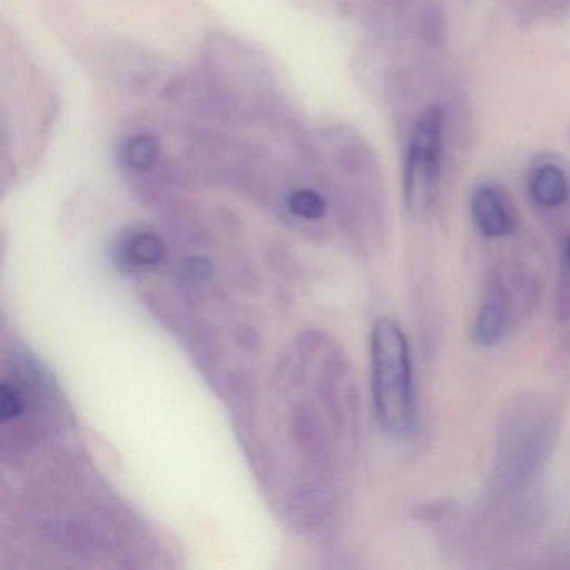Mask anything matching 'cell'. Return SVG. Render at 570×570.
Wrapping results in <instances>:
<instances>
[{
    "label": "cell",
    "mask_w": 570,
    "mask_h": 570,
    "mask_svg": "<svg viewBox=\"0 0 570 570\" xmlns=\"http://www.w3.org/2000/svg\"><path fill=\"white\" fill-rule=\"evenodd\" d=\"M115 255L116 263L126 272H146L161 265L166 246L156 233L138 229L118 243Z\"/></svg>",
    "instance_id": "cell-7"
},
{
    "label": "cell",
    "mask_w": 570,
    "mask_h": 570,
    "mask_svg": "<svg viewBox=\"0 0 570 570\" xmlns=\"http://www.w3.org/2000/svg\"><path fill=\"white\" fill-rule=\"evenodd\" d=\"M289 213L296 218L306 219V222H316L325 216L328 205L325 198L315 189L298 188L289 193L286 199Z\"/></svg>",
    "instance_id": "cell-10"
},
{
    "label": "cell",
    "mask_w": 570,
    "mask_h": 570,
    "mask_svg": "<svg viewBox=\"0 0 570 570\" xmlns=\"http://www.w3.org/2000/svg\"><path fill=\"white\" fill-rule=\"evenodd\" d=\"M509 303L502 283L493 279L490 288L487 289L485 298L476 313L475 325H473V340L476 345L483 348L499 345L509 330Z\"/></svg>",
    "instance_id": "cell-6"
},
{
    "label": "cell",
    "mask_w": 570,
    "mask_h": 570,
    "mask_svg": "<svg viewBox=\"0 0 570 570\" xmlns=\"http://www.w3.org/2000/svg\"><path fill=\"white\" fill-rule=\"evenodd\" d=\"M543 445V416L529 406L517 409L500 426L495 459V480L500 489H513L525 482L539 465Z\"/></svg>",
    "instance_id": "cell-4"
},
{
    "label": "cell",
    "mask_w": 570,
    "mask_h": 570,
    "mask_svg": "<svg viewBox=\"0 0 570 570\" xmlns=\"http://www.w3.org/2000/svg\"><path fill=\"white\" fill-rule=\"evenodd\" d=\"M530 193L543 208H557L569 198V183L566 173L556 165H543L530 179Z\"/></svg>",
    "instance_id": "cell-9"
},
{
    "label": "cell",
    "mask_w": 570,
    "mask_h": 570,
    "mask_svg": "<svg viewBox=\"0 0 570 570\" xmlns=\"http://www.w3.org/2000/svg\"><path fill=\"white\" fill-rule=\"evenodd\" d=\"M370 370L376 420L386 435L410 440L419 432L412 356L399 323L380 318L370 338Z\"/></svg>",
    "instance_id": "cell-2"
},
{
    "label": "cell",
    "mask_w": 570,
    "mask_h": 570,
    "mask_svg": "<svg viewBox=\"0 0 570 570\" xmlns=\"http://www.w3.org/2000/svg\"><path fill=\"white\" fill-rule=\"evenodd\" d=\"M22 413V400L14 389L4 383L0 390V416L4 422L18 419Z\"/></svg>",
    "instance_id": "cell-11"
},
{
    "label": "cell",
    "mask_w": 570,
    "mask_h": 570,
    "mask_svg": "<svg viewBox=\"0 0 570 570\" xmlns=\"http://www.w3.org/2000/svg\"><path fill=\"white\" fill-rule=\"evenodd\" d=\"M443 128L445 115L442 109L430 108L420 116L410 138L403 193L406 206L415 215L425 213L435 196L442 161Z\"/></svg>",
    "instance_id": "cell-3"
},
{
    "label": "cell",
    "mask_w": 570,
    "mask_h": 570,
    "mask_svg": "<svg viewBox=\"0 0 570 570\" xmlns=\"http://www.w3.org/2000/svg\"><path fill=\"white\" fill-rule=\"evenodd\" d=\"M563 269L570 272V236L566 239V245H563Z\"/></svg>",
    "instance_id": "cell-12"
},
{
    "label": "cell",
    "mask_w": 570,
    "mask_h": 570,
    "mask_svg": "<svg viewBox=\"0 0 570 570\" xmlns=\"http://www.w3.org/2000/svg\"><path fill=\"white\" fill-rule=\"evenodd\" d=\"M472 215L476 228L487 238H503L515 229L509 202L495 186L483 185L473 191Z\"/></svg>",
    "instance_id": "cell-5"
},
{
    "label": "cell",
    "mask_w": 570,
    "mask_h": 570,
    "mask_svg": "<svg viewBox=\"0 0 570 570\" xmlns=\"http://www.w3.org/2000/svg\"><path fill=\"white\" fill-rule=\"evenodd\" d=\"M163 142L151 132H138L125 139L119 148V163L131 175H148L161 165Z\"/></svg>",
    "instance_id": "cell-8"
},
{
    "label": "cell",
    "mask_w": 570,
    "mask_h": 570,
    "mask_svg": "<svg viewBox=\"0 0 570 570\" xmlns=\"http://www.w3.org/2000/svg\"><path fill=\"white\" fill-rule=\"evenodd\" d=\"M171 96L228 121L258 118L275 106L278 89L268 61L252 46L226 35L206 39L199 76L171 82Z\"/></svg>",
    "instance_id": "cell-1"
}]
</instances>
